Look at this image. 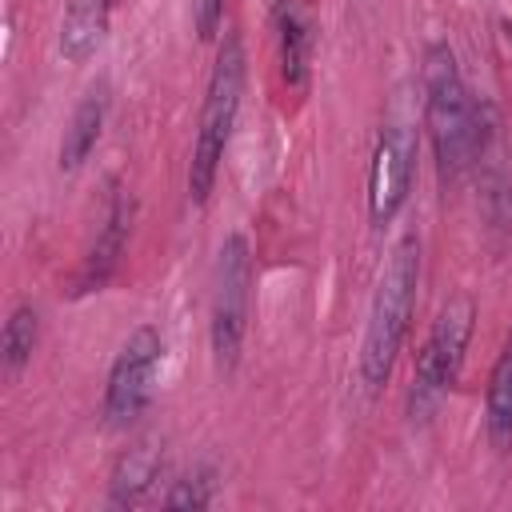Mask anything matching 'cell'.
<instances>
[{"instance_id":"7a4b0ae2","label":"cell","mask_w":512,"mask_h":512,"mask_svg":"<svg viewBox=\"0 0 512 512\" xmlns=\"http://www.w3.org/2000/svg\"><path fill=\"white\" fill-rule=\"evenodd\" d=\"M416 288H420V236L404 232L384 256V268L376 276V292L368 304L364 320V340H360V380L368 392H380L392 380L396 356L408 340L412 312H416Z\"/></svg>"},{"instance_id":"9c48e42d","label":"cell","mask_w":512,"mask_h":512,"mask_svg":"<svg viewBox=\"0 0 512 512\" xmlns=\"http://www.w3.org/2000/svg\"><path fill=\"white\" fill-rule=\"evenodd\" d=\"M272 28H276V52H280V76L288 88L304 92L312 76V52H316V24L304 0H276L272 4Z\"/></svg>"},{"instance_id":"30bf717a","label":"cell","mask_w":512,"mask_h":512,"mask_svg":"<svg viewBox=\"0 0 512 512\" xmlns=\"http://www.w3.org/2000/svg\"><path fill=\"white\" fill-rule=\"evenodd\" d=\"M164 472V444L156 436H140L132 440L116 464H112V476H108V504L112 508H136L148 500V492L156 488Z\"/></svg>"},{"instance_id":"5bb4252c","label":"cell","mask_w":512,"mask_h":512,"mask_svg":"<svg viewBox=\"0 0 512 512\" xmlns=\"http://www.w3.org/2000/svg\"><path fill=\"white\" fill-rule=\"evenodd\" d=\"M36 340H40V312L32 304H16L0 332V364H4L8 380H16L24 372V364L36 352Z\"/></svg>"},{"instance_id":"9a60e30c","label":"cell","mask_w":512,"mask_h":512,"mask_svg":"<svg viewBox=\"0 0 512 512\" xmlns=\"http://www.w3.org/2000/svg\"><path fill=\"white\" fill-rule=\"evenodd\" d=\"M216 468L212 464H192L180 480H172L168 496H164V508H208L216 500Z\"/></svg>"},{"instance_id":"3957f363","label":"cell","mask_w":512,"mask_h":512,"mask_svg":"<svg viewBox=\"0 0 512 512\" xmlns=\"http://www.w3.org/2000/svg\"><path fill=\"white\" fill-rule=\"evenodd\" d=\"M244 44L236 32H228L220 40L216 64L208 72V88H204V104H200V124H196V140H192V160H188V196L192 204H208L212 188H216V172L220 160L228 152L236 116H240V96H244Z\"/></svg>"},{"instance_id":"52a82bcc","label":"cell","mask_w":512,"mask_h":512,"mask_svg":"<svg viewBox=\"0 0 512 512\" xmlns=\"http://www.w3.org/2000/svg\"><path fill=\"white\" fill-rule=\"evenodd\" d=\"M416 128L404 120H388L376 136L372 148V164H368V220L372 228H384L400 216L408 192H412V176H416Z\"/></svg>"},{"instance_id":"ba28073f","label":"cell","mask_w":512,"mask_h":512,"mask_svg":"<svg viewBox=\"0 0 512 512\" xmlns=\"http://www.w3.org/2000/svg\"><path fill=\"white\" fill-rule=\"evenodd\" d=\"M132 220H136V200L128 188L112 184V196H108V208H104V220H100V232L88 248V256L80 260V272L72 276V296H88V292H100L116 268H120V256L128 248V232H132Z\"/></svg>"},{"instance_id":"7c38bea8","label":"cell","mask_w":512,"mask_h":512,"mask_svg":"<svg viewBox=\"0 0 512 512\" xmlns=\"http://www.w3.org/2000/svg\"><path fill=\"white\" fill-rule=\"evenodd\" d=\"M108 16H112V0H64L60 12V56L72 64H84L108 36Z\"/></svg>"},{"instance_id":"277c9868","label":"cell","mask_w":512,"mask_h":512,"mask_svg":"<svg viewBox=\"0 0 512 512\" xmlns=\"http://www.w3.org/2000/svg\"><path fill=\"white\" fill-rule=\"evenodd\" d=\"M252 312V244L244 232H228L212 264L208 296V348L220 372H232L244 348Z\"/></svg>"},{"instance_id":"4fadbf2b","label":"cell","mask_w":512,"mask_h":512,"mask_svg":"<svg viewBox=\"0 0 512 512\" xmlns=\"http://www.w3.org/2000/svg\"><path fill=\"white\" fill-rule=\"evenodd\" d=\"M484 436L496 452L512 448V332L504 336V348L488 372L484 388Z\"/></svg>"},{"instance_id":"8992f818","label":"cell","mask_w":512,"mask_h":512,"mask_svg":"<svg viewBox=\"0 0 512 512\" xmlns=\"http://www.w3.org/2000/svg\"><path fill=\"white\" fill-rule=\"evenodd\" d=\"M160 360H164V336L152 324H140L136 332H128V340L120 344V352L108 368V384H104V424L108 428H128L144 416Z\"/></svg>"},{"instance_id":"2e32d148","label":"cell","mask_w":512,"mask_h":512,"mask_svg":"<svg viewBox=\"0 0 512 512\" xmlns=\"http://www.w3.org/2000/svg\"><path fill=\"white\" fill-rule=\"evenodd\" d=\"M196 8V32L200 40H212L220 32V20H224V0H192Z\"/></svg>"},{"instance_id":"8fae6325","label":"cell","mask_w":512,"mask_h":512,"mask_svg":"<svg viewBox=\"0 0 512 512\" xmlns=\"http://www.w3.org/2000/svg\"><path fill=\"white\" fill-rule=\"evenodd\" d=\"M104 120H108V84L96 80V84L76 100V108H72V116H68V124H64L60 156H56L60 172H76V168L92 156V148H96V140H100V132H104Z\"/></svg>"},{"instance_id":"5b68a950","label":"cell","mask_w":512,"mask_h":512,"mask_svg":"<svg viewBox=\"0 0 512 512\" xmlns=\"http://www.w3.org/2000/svg\"><path fill=\"white\" fill-rule=\"evenodd\" d=\"M472 324H476V304L468 296H452L436 312V320H432V328L416 352V364H412V388H408V416L412 420L432 416L436 404L452 392V384L464 368Z\"/></svg>"},{"instance_id":"6da1fadb","label":"cell","mask_w":512,"mask_h":512,"mask_svg":"<svg viewBox=\"0 0 512 512\" xmlns=\"http://www.w3.org/2000/svg\"><path fill=\"white\" fill-rule=\"evenodd\" d=\"M424 132L444 180H456L488 148L492 112L476 100L460 76L456 52L436 40L424 52Z\"/></svg>"}]
</instances>
